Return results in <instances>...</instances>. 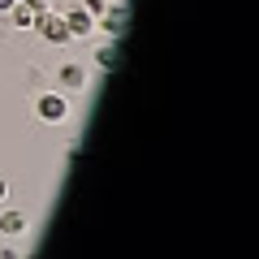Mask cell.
Wrapping results in <instances>:
<instances>
[{
    "label": "cell",
    "mask_w": 259,
    "mask_h": 259,
    "mask_svg": "<svg viewBox=\"0 0 259 259\" xmlns=\"http://www.w3.org/2000/svg\"><path fill=\"white\" fill-rule=\"evenodd\" d=\"M30 30H35V35L44 39V44H52V48L74 44V39H69V26H65V13H56V9H44V13H35Z\"/></svg>",
    "instance_id": "obj_1"
},
{
    "label": "cell",
    "mask_w": 259,
    "mask_h": 259,
    "mask_svg": "<svg viewBox=\"0 0 259 259\" xmlns=\"http://www.w3.org/2000/svg\"><path fill=\"white\" fill-rule=\"evenodd\" d=\"M35 117L48 121V125L69 121V95H65V91H39L35 95Z\"/></svg>",
    "instance_id": "obj_2"
},
{
    "label": "cell",
    "mask_w": 259,
    "mask_h": 259,
    "mask_svg": "<svg viewBox=\"0 0 259 259\" xmlns=\"http://www.w3.org/2000/svg\"><path fill=\"white\" fill-rule=\"evenodd\" d=\"M125 22H130V9L121 5V0H112L108 9L95 18V30H104L108 39H121V30H125Z\"/></svg>",
    "instance_id": "obj_3"
},
{
    "label": "cell",
    "mask_w": 259,
    "mask_h": 259,
    "mask_svg": "<svg viewBox=\"0 0 259 259\" xmlns=\"http://www.w3.org/2000/svg\"><path fill=\"white\" fill-rule=\"evenodd\" d=\"M56 91L74 95V91H87V65L82 61H65L56 69Z\"/></svg>",
    "instance_id": "obj_4"
},
{
    "label": "cell",
    "mask_w": 259,
    "mask_h": 259,
    "mask_svg": "<svg viewBox=\"0 0 259 259\" xmlns=\"http://www.w3.org/2000/svg\"><path fill=\"white\" fill-rule=\"evenodd\" d=\"M26 229H30V216L22 207H5L0 212V238H22Z\"/></svg>",
    "instance_id": "obj_5"
},
{
    "label": "cell",
    "mask_w": 259,
    "mask_h": 259,
    "mask_svg": "<svg viewBox=\"0 0 259 259\" xmlns=\"http://www.w3.org/2000/svg\"><path fill=\"white\" fill-rule=\"evenodd\" d=\"M65 26H69V39H91V35H95V18L82 9V5L65 13Z\"/></svg>",
    "instance_id": "obj_6"
},
{
    "label": "cell",
    "mask_w": 259,
    "mask_h": 259,
    "mask_svg": "<svg viewBox=\"0 0 259 259\" xmlns=\"http://www.w3.org/2000/svg\"><path fill=\"white\" fill-rule=\"evenodd\" d=\"M9 22L18 30H30V22H35V9H26L22 0H13V9H9Z\"/></svg>",
    "instance_id": "obj_7"
},
{
    "label": "cell",
    "mask_w": 259,
    "mask_h": 259,
    "mask_svg": "<svg viewBox=\"0 0 259 259\" xmlns=\"http://www.w3.org/2000/svg\"><path fill=\"white\" fill-rule=\"evenodd\" d=\"M95 65H100V69H112V65H117V39H108V44L95 52Z\"/></svg>",
    "instance_id": "obj_8"
},
{
    "label": "cell",
    "mask_w": 259,
    "mask_h": 259,
    "mask_svg": "<svg viewBox=\"0 0 259 259\" xmlns=\"http://www.w3.org/2000/svg\"><path fill=\"white\" fill-rule=\"evenodd\" d=\"M82 9H87V13H91V18H100V13H104V9H108V0H82Z\"/></svg>",
    "instance_id": "obj_9"
},
{
    "label": "cell",
    "mask_w": 259,
    "mask_h": 259,
    "mask_svg": "<svg viewBox=\"0 0 259 259\" xmlns=\"http://www.w3.org/2000/svg\"><path fill=\"white\" fill-rule=\"evenodd\" d=\"M0 199H9V182L5 177H0Z\"/></svg>",
    "instance_id": "obj_10"
},
{
    "label": "cell",
    "mask_w": 259,
    "mask_h": 259,
    "mask_svg": "<svg viewBox=\"0 0 259 259\" xmlns=\"http://www.w3.org/2000/svg\"><path fill=\"white\" fill-rule=\"evenodd\" d=\"M13 9V0H0V13H9Z\"/></svg>",
    "instance_id": "obj_11"
}]
</instances>
